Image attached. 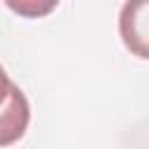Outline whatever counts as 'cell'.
<instances>
[{
    "instance_id": "6da1fadb",
    "label": "cell",
    "mask_w": 149,
    "mask_h": 149,
    "mask_svg": "<svg viewBox=\"0 0 149 149\" xmlns=\"http://www.w3.org/2000/svg\"><path fill=\"white\" fill-rule=\"evenodd\" d=\"M119 35L123 47L149 61V0H126L119 12Z\"/></svg>"
},
{
    "instance_id": "7a4b0ae2",
    "label": "cell",
    "mask_w": 149,
    "mask_h": 149,
    "mask_svg": "<svg viewBox=\"0 0 149 149\" xmlns=\"http://www.w3.org/2000/svg\"><path fill=\"white\" fill-rule=\"evenodd\" d=\"M30 123V105L26 93L12 84L7 100L0 105V147H9L19 142Z\"/></svg>"
},
{
    "instance_id": "3957f363",
    "label": "cell",
    "mask_w": 149,
    "mask_h": 149,
    "mask_svg": "<svg viewBox=\"0 0 149 149\" xmlns=\"http://www.w3.org/2000/svg\"><path fill=\"white\" fill-rule=\"evenodd\" d=\"M61 0H5V5L21 19H42L58 7Z\"/></svg>"
},
{
    "instance_id": "277c9868",
    "label": "cell",
    "mask_w": 149,
    "mask_h": 149,
    "mask_svg": "<svg viewBox=\"0 0 149 149\" xmlns=\"http://www.w3.org/2000/svg\"><path fill=\"white\" fill-rule=\"evenodd\" d=\"M12 79H9V74L5 72V68L0 65V105L7 100V95H9V88H12Z\"/></svg>"
}]
</instances>
